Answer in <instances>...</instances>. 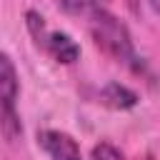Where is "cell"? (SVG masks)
Instances as JSON below:
<instances>
[{
    "instance_id": "6da1fadb",
    "label": "cell",
    "mask_w": 160,
    "mask_h": 160,
    "mask_svg": "<svg viewBox=\"0 0 160 160\" xmlns=\"http://www.w3.org/2000/svg\"><path fill=\"white\" fill-rule=\"evenodd\" d=\"M88 30H90V38L95 40V45L105 55H110L112 60L128 65L135 72H142L145 70L142 60L135 52V45H132V38H130L128 25L120 18H115L110 10L102 8V10H95L92 15H88Z\"/></svg>"
},
{
    "instance_id": "7a4b0ae2",
    "label": "cell",
    "mask_w": 160,
    "mask_h": 160,
    "mask_svg": "<svg viewBox=\"0 0 160 160\" xmlns=\"http://www.w3.org/2000/svg\"><path fill=\"white\" fill-rule=\"evenodd\" d=\"M25 25H28V32L32 35L35 45L40 50H45L55 62H62V65H72L78 58H80V45L68 35V32H60V30H50L45 18L38 12V10H28L25 12Z\"/></svg>"
},
{
    "instance_id": "3957f363",
    "label": "cell",
    "mask_w": 160,
    "mask_h": 160,
    "mask_svg": "<svg viewBox=\"0 0 160 160\" xmlns=\"http://www.w3.org/2000/svg\"><path fill=\"white\" fill-rule=\"evenodd\" d=\"M20 85H18V72L15 65L10 60L8 52L0 55V128H2V138L8 142H15L22 135V125H20V115L15 110V100H18Z\"/></svg>"
},
{
    "instance_id": "277c9868",
    "label": "cell",
    "mask_w": 160,
    "mask_h": 160,
    "mask_svg": "<svg viewBox=\"0 0 160 160\" xmlns=\"http://www.w3.org/2000/svg\"><path fill=\"white\" fill-rule=\"evenodd\" d=\"M38 145L45 150L50 160H82L80 145L75 142L72 135L62 130H50V128L38 130Z\"/></svg>"
},
{
    "instance_id": "5b68a950",
    "label": "cell",
    "mask_w": 160,
    "mask_h": 160,
    "mask_svg": "<svg viewBox=\"0 0 160 160\" xmlns=\"http://www.w3.org/2000/svg\"><path fill=\"white\" fill-rule=\"evenodd\" d=\"M98 100L112 110H130L138 105V92H132L128 85H120V82H108L100 92H98Z\"/></svg>"
},
{
    "instance_id": "8992f818",
    "label": "cell",
    "mask_w": 160,
    "mask_h": 160,
    "mask_svg": "<svg viewBox=\"0 0 160 160\" xmlns=\"http://www.w3.org/2000/svg\"><path fill=\"white\" fill-rule=\"evenodd\" d=\"M60 5L70 15H92L95 10H102L108 0H60Z\"/></svg>"
},
{
    "instance_id": "52a82bcc",
    "label": "cell",
    "mask_w": 160,
    "mask_h": 160,
    "mask_svg": "<svg viewBox=\"0 0 160 160\" xmlns=\"http://www.w3.org/2000/svg\"><path fill=\"white\" fill-rule=\"evenodd\" d=\"M90 160H125V155L110 142H98L90 150Z\"/></svg>"
},
{
    "instance_id": "ba28073f",
    "label": "cell",
    "mask_w": 160,
    "mask_h": 160,
    "mask_svg": "<svg viewBox=\"0 0 160 160\" xmlns=\"http://www.w3.org/2000/svg\"><path fill=\"white\" fill-rule=\"evenodd\" d=\"M148 2H150L152 12H155V15H160V0H148Z\"/></svg>"
},
{
    "instance_id": "9c48e42d",
    "label": "cell",
    "mask_w": 160,
    "mask_h": 160,
    "mask_svg": "<svg viewBox=\"0 0 160 160\" xmlns=\"http://www.w3.org/2000/svg\"><path fill=\"white\" fill-rule=\"evenodd\" d=\"M148 160H155V158H152V155H150V158H148Z\"/></svg>"
}]
</instances>
